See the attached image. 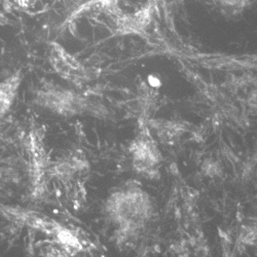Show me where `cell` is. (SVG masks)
<instances>
[{
    "instance_id": "cell-1",
    "label": "cell",
    "mask_w": 257,
    "mask_h": 257,
    "mask_svg": "<svg viewBox=\"0 0 257 257\" xmlns=\"http://www.w3.org/2000/svg\"><path fill=\"white\" fill-rule=\"evenodd\" d=\"M14 2H16L20 7L22 8H27L30 4L31 0H14Z\"/></svg>"
}]
</instances>
